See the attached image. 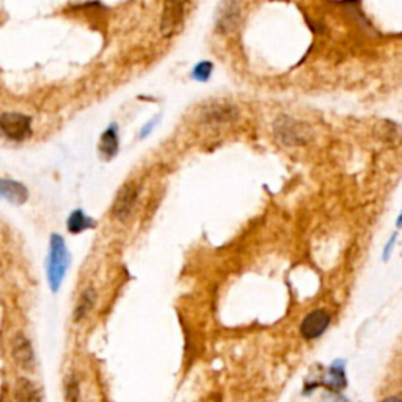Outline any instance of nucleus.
Segmentation results:
<instances>
[{"label":"nucleus","mask_w":402,"mask_h":402,"mask_svg":"<svg viewBox=\"0 0 402 402\" xmlns=\"http://www.w3.org/2000/svg\"><path fill=\"white\" fill-rule=\"evenodd\" d=\"M394 242H396V236H392V241H390V242L387 244V248H385V255H383V260H385V261H387V260L390 258V253H392V251H390V250H392V247H393V244H394Z\"/></svg>","instance_id":"16"},{"label":"nucleus","mask_w":402,"mask_h":402,"mask_svg":"<svg viewBox=\"0 0 402 402\" xmlns=\"http://www.w3.org/2000/svg\"><path fill=\"white\" fill-rule=\"evenodd\" d=\"M14 399L16 402H41V394L35 383L29 379L21 377L14 387Z\"/></svg>","instance_id":"10"},{"label":"nucleus","mask_w":402,"mask_h":402,"mask_svg":"<svg viewBox=\"0 0 402 402\" xmlns=\"http://www.w3.org/2000/svg\"><path fill=\"white\" fill-rule=\"evenodd\" d=\"M11 355L24 371H33L36 366L35 352H33L30 339L22 333H16L11 341Z\"/></svg>","instance_id":"3"},{"label":"nucleus","mask_w":402,"mask_h":402,"mask_svg":"<svg viewBox=\"0 0 402 402\" xmlns=\"http://www.w3.org/2000/svg\"><path fill=\"white\" fill-rule=\"evenodd\" d=\"M99 153L103 154V158L105 160L115 158L116 153H118V129H116L115 125H112L109 129H105L103 136H100Z\"/></svg>","instance_id":"9"},{"label":"nucleus","mask_w":402,"mask_h":402,"mask_svg":"<svg viewBox=\"0 0 402 402\" xmlns=\"http://www.w3.org/2000/svg\"><path fill=\"white\" fill-rule=\"evenodd\" d=\"M211 72H212V63H211V61H201V63H198L197 66H195L192 74H193V79L204 82V81L209 79Z\"/></svg>","instance_id":"14"},{"label":"nucleus","mask_w":402,"mask_h":402,"mask_svg":"<svg viewBox=\"0 0 402 402\" xmlns=\"http://www.w3.org/2000/svg\"><path fill=\"white\" fill-rule=\"evenodd\" d=\"M79 382H77L76 377H71L68 382H66V399L70 402H77L79 401Z\"/></svg>","instance_id":"15"},{"label":"nucleus","mask_w":402,"mask_h":402,"mask_svg":"<svg viewBox=\"0 0 402 402\" xmlns=\"http://www.w3.org/2000/svg\"><path fill=\"white\" fill-rule=\"evenodd\" d=\"M182 5L181 3H167L164 18H162V33L171 35L181 24L182 19Z\"/></svg>","instance_id":"11"},{"label":"nucleus","mask_w":402,"mask_h":402,"mask_svg":"<svg viewBox=\"0 0 402 402\" xmlns=\"http://www.w3.org/2000/svg\"><path fill=\"white\" fill-rule=\"evenodd\" d=\"M0 132L10 140L24 142L32 136V118L18 112H5L0 115Z\"/></svg>","instance_id":"2"},{"label":"nucleus","mask_w":402,"mask_h":402,"mask_svg":"<svg viewBox=\"0 0 402 402\" xmlns=\"http://www.w3.org/2000/svg\"><path fill=\"white\" fill-rule=\"evenodd\" d=\"M94 222L90 217L85 215L83 211H74L71 212L70 219H68V231L72 234H79L82 231L88 230V228H93Z\"/></svg>","instance_id":"13"},{"label":"nucleus","mask_w":402,"mask_h":402,"mask_svg":"<svg viewBox=\"0 0 402 402\" xmlns=\"http://www.w3.org/2000/svg\"><path fill=\"white\" fill-rule=\"evenodd\" d=\"M328 324H330V315H327V313L322 310L313 311L305 317L304 322H302L300 326L302 337L306 339H315L317 337H321V335L327 330Z\"/></svg>","instance_id":"5"},{"label":"nucleus","mask_w":402,"mask_h":402,"mask_svg":"<svg viewBox=\"0 0 402 402\" xmlns=\"http://www.w3.org/2000/svg\"><path fill=\"white\" fill-rule=\"evenodd\" d=\"M0 198L7 200L11 204H24L29 198V191L24 184L13 180L0 178Z\"/></svg>","instance_id":"6"},{"label":"nucleus","mask_w":402,"mask_h":402,"mask_svg":"<svg viewBox=\"0 0 402 402\" xmlns=\"http://www.w3.org/2000/svg\"><path fill=\"white\" fill-rule=\"evenodd\" d=\"M94 302H96V291L93 288H85V291L81 294L79 300H77V305L74 308V321L79 322L85 317L88 313L92 311L94 306Z\"/></svg>","instance_id":"12"},{"label":"nucleus","mask_w":402,"mask_h":402,"mask_svg":"<svg viewBox=\"0 0 402 402\" xmlns=\"http://www.w3.org/2000/svg\"><path fill=\"white\" fill-rule=\"evenodd\" d=\"M382 402H402V399H399V398H396V396H393V398H387V399L382 401Z\"/></svg>","instance_id":"17"},{"label":"nucleus","mask_w":402,"mask_h":402,"mask_svg":"<svg viewBox=\"0 0 402 402\" xmlns=\"http://www.w3.org/2000/svg\"><path fill=\"white\" fill-rule=\"evenodd\" d=\"M137 198H138L137 184L134 182L125 184L118 195H116L114 208H112V214H114L115 219L125 222L127 217L131 215L134 206L137 203Z\"/></svg>","instance_id":"4"},{"label":"nucleus","mask_w":402,"mask_h":402,"mask_svg":"<svg viewBox=\"0 0 402 402\" xmlns=\"http://www.w3.org/2000/svg\"><path fill=\"white\" fill-rule=\"evenodd\" d=\"M275 131L278 134V137L282 138L284 143H291V145H299L308 140V134L305 132L304 126H299L297 123L283 120V125H277Z\"/></svg>","instance_id":"7"},{"label":"nucleus","mask_w":402,"mask_h":402,"mask_svg":"<svg viewBox=\"0 0 402 402\" xmlns=\"http://www.w3.org/2000/svg\"><path fill=\"white\" fill-rule=\"evenodd\" d=\"M324 387H327L330 392L337 393L341 392L343 388H346L348 385V379H346V372H344V361L337 360L330 366V371L327 374V379L324 381Z\"/></svg>","instance_id":"8"},{"label":"nucleus","mask_w":402,"mask_h":402,"mask_svg":"<svg viewBox=\"0 0 402 402\" xmlns=\"http://www.w3.org/2000/svg\"><path fill=\"white\" fill-rule=\"evenodd\" d=\"M398 226L402 228V214L399 215V219H398Z\"/></svg>","instance_id":"18"},{"label":"nucleus","mask_w":402,"mask_h":402,"mask_svg":"<svg viewBox=\"0 0 402 402\" xmlns=\"http://www.w3.org/2000/svg\"><path fill=\"white\" fill-rule=\"evenodd\" d=\"M70 267V251L59 234H52L47 258V280L52 291H59L61 282Z\"/></svg>","instance_id":"1"}]
</instances>
